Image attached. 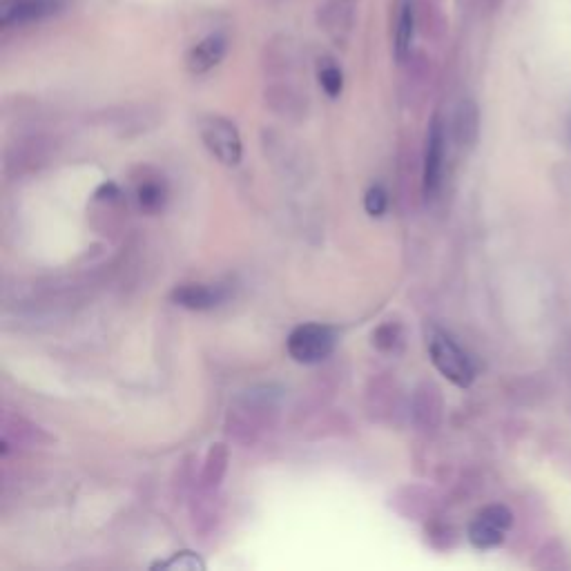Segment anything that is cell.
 I'll use <instances>...</instances> for the list:
<instances>
[{
	"label": "cell",
	"instance_id": "obj_7",
	"mask_svg": "<svg viewBox=\"0 0 571 571\" xmlns=\"http://www.w3.org/2000/svg\"><path fill=\"white\" fill-rule=\"evenodd\" d=\"M226 54H228V38L221 32L208 34L206 38H201L197 45L190 47V52L186 56V67L192 74H208L224 61Z\"/></svg>",
	"mask_w": 571,
	"mask_h": 571
},
{
	"label": "cell",
	"instance_id": "obj_8",
	"mask_svg": "<svg viewBox=\"0 0 571 571\" xmlns=\"http://www.w3.org/2000/svg\"><path fill=\"white\" fill-rule=\"evenodd\" d=\"M170 299L186 311H212L226 299V290L217 284H181L172 290Z\"/></svg>",
	"mask_w": 571,
	"mask_h": 571
},
{
	"label": "cell",
	"instance_id": "obj_14",
	"mask_svg": "<svg viewBox=\"0 0 571 571\" xmlns=\"http://www.w3.org/2000/svg\"><path fill=\"white\" fill-rule=\"evenodd\" d=\"M353 9L355 0H328L324 7L326 16V29L335 38H340V32H348L353 23Z\"/></svg>",
	"mask_w": 571,
	"mask_h": 571
},
{
	"label": "cell",
	"instance_id": "obj_9",
	"mask_svg": "<svg viewBox=\"0 0 571 571\" xmlns=\"http://www.w3.org/2000/svg\"><path fill=\"white\" fill-rule=\"evenodd\" d=\"M411 415L415 427L422 431H431L438 427V422L442 418V398L438 386L431 382H422L413 393L411 402Z\"/></svg>",
	"mask_w": 571,
	"mask_h": 571
},
{
	"label": "cell",
	"instance_id": "obj_4",
	"mask_svg": "<svg viewBox=\"0 0 571 571\" xmlns=\"http://www.w3.org/2000/svg\"><path fill=\"white\" fill-rule=\"evenodd\" d=\"M514 525V514L505 505H489L469 525V543L476 549H493L505 543L507 531Z\"/></svg>",
	"mask_w": 571,
	"mask_h": 571
},
{
	"label": "cell",
	"instance_id": "obj_16",
	"mask_svg": "<svg viewBox=\"0 0 571 571\" xmlns=\"http://www.w3.org/2000/svg\"><path fill=\"white\" fill-rule=\"evenodd\" d=\"M317 79L328 99H340V94L344 92V72H342V67L333 61V58H324V61H319Z\"/></svg>",
	"mask_w": 571,
	"mask_h": 571
},
{
	"label": "cell",
	"instance_id": "obj_3",
	"mask_svg": "<svg viewBox=\"0 0 571 571\" xmlns=\"http://www.w3.org/2000/svg\"><path fill=\"white\" fill-rule=\"evenodd\" d=\"M199 130L201 141L212 157L228 168L239 166L244 145H241V137L235 123L228 121L226 116H206V119L201 121Z\"/></svg>",
	"mask_w": 571,
	"mask_h": 571
},
{
	"label": "cell",
	"instance_id": "obj_5",
	"mask_svg": "<svg viewBox=\"0 0 571 571\" xmlns=\"http://www.w3.org/2000/svg\"><path fill=\"white\" fill-rule=\"evenodd\" d=\"M444 157H447V137H444V125L440 116H433L427 134V150H424V172H422V190L424 197L433 199L442 186Z\"/></svg>",
	"mask_w": 571,
	"mask_h": 571
},
{
	"label": "cell",
	"instance_id": "obj_13",
	"mask_svg": "<svg viewBox=\"0 0 571 571\" xmlns=\"http://www.w3.org/2000/svg\"><path fill=\"white\" fill-rule=\"evenodd\" d=\"M478 108L473 101H462L458 105L456 121H453V134L460 148H473L478 141Z\"/></svg>",
	"mask_w": 571,
	"mask_h": 571
},
{
	"label": "cell",
	"instance_id": "obj_12",
	"mask_svg": "<svg viewBox=\"0 0 571 571\" xmlns=\"http://www.w3.org/2000/svg\"><path fill=\"white\" fill-rule=\"evenodd\" d=\"M228 462H230V453L226 444H212L208 456H206V464H203V473H201V489L203 491H217L221 482H224V476L228 471Z\"/></svg>",
	"mask_w": 571,
	"mask_h": 571
},
{
	"label": "cell",
	"instance_id": "obj_15",
	"mask_svg": "<svg viewBox=\"0 0 571 571\" xmlns=\"http://www.w3.org/2000/svg\"><path fill=\"white\" fill-rule=\"evenodd\" d=\"M404 328L398 322H384L382 326H377L373 331V346L380 353L386 355H398L404 348Z\"/></svg>",
	"mask_w": 571,
	"mask_h": 571
},
{
	"label": "cell",
	"instance_id": "obj_6",
	"mask_svg": "<svg viewBox=\"0 0 571 571\" xmlns=\"http://www.w3.org/2000/svg\"><path fill=\"white\" fill-rule=\"evenodd\" d=\"M67 0H3L0 3V27L12 29L41 23L63 12Z\"/></svg>",
	"mask_w": 571,
	"mask_h": 571
},
{
	"label": "cell",
	"instance_id": "obj_18",
	"mask_svg": "<svg viewBox=\"0 0 571 571\" xmlns=\"http://www.w3.org/2000/svg\"><path fill=\"white\" fill-rule=\"evenodd\" d=\"M154 569H206V563L192 551H181V554L172 556L170 560H163V563L152 565Z\"/></svg>",
	"mask_w": 571,
	"mask_h": 571
},
{
	"label": "cell",
	"instance_id": "obj_2",
	"mask_svg": "<svg viewBox=\"0 0 571 571\" xmlns=\"http://www.w3.org/2000/svg\"><path fill=\"white\" fill-rule=\"evenodd\" d=\"M337 344V335L331 326L302 324L286 340V351L297 364L313 366L331 357Z\"/></svg>",
	"mask_w": 571,
	"mask_h": 571
},
{
	"label": "cell",
	"instance_id": "obj_10",
	"mask_svg": "<svg viewBox=\"0 0 571 571\" xmlns=\"http://www.w3.org/2000/svg\"><path fill=\"white\" fill-rule=\"evenodd\" d=\"M415 25H418V18H415V5L413 0H404L398 14V25H395V61L404 63L411 54V47L415 41Z\"/></svg>",
	"mask_w": 571,
	"mask_h": 571
},
{
	"label": "cell",
	"instance_id": "obj_11",
	"mask_svg": "<svg viewBox=\"0 0 571 571\" xmlns=\"http://www.w3.org/2000/svg\"><path fill=\"white\" fill-rule=\"evenodd\" d=\"M137 206L145 212V215H157L166 208L168 201V186L163 177H148L137 183V192H134Z\"/></svg>",
	"mask_w": 571,
	"mask_h": 571
},
{
	"label": "cell",
	"instance_id": "obj_1",
	"mask_svg": "<svg viewBox=\"0 0 571 571\" xmlns=\"http://www.w3.org/2000/svg\"><path fill=\"white\" fill-rule=\"evenodd\" d=\"M429 357L440 375L447 377L451 384L460 389H469L476 380V369L469 360V355L462 351L460 344L451 335L442 331H433L429 337Z\"/></svg>",
	"mask_w": 571,
	"mask_h": 571
},
{
	"label": "cell",
	"instance_id": "obj_17",
	"mask_svg": "<svg viewBox=\"0 0 571 571\" xmlns=\"http://www.w3.org/2000/svg\"><path fill=\"white\" fill-rule=\"evenodd\" d=\"M386 206H389V195H386V190L382 186H371L366 190L364 208L371 217H382L386 212Z\"/></svg>",
	"mask_w": 571,
	"mask_h": 571
}]
</instances>
